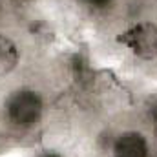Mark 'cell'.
I'll return each mask as SVG.
<instances>
[{
    "label": "cell",
    "mask_w": 157,
    "mask_h": 157,
    "mask_svg": "<svg viewBox=\"0 0 157 157\" xmlns=\"http://www.w3.org/2000/svg\"><path fill=\"white\" fill-rule=\"evenodd\" d=\"M40 157H59L57 154H46V155H40Z\"/></svg>",
    "instance_id": "cell-7"
},
{
    "label": "cell",
    "mask_w": 157,
    "mask_h": 157,
    "mask_svg": "<svg viewBox=\"0 0 157 157\" xmlns=\"http://www.w3.org/2000/svg\"><path fill=\"white\" fill-rule=\"evenodd\" d=\"M7 115L18 126H33L42 115V99L31 90L15 91L7 101Z\"/></svg>",
    "instance_id": "cell-1"
},
{
    "label": "cell",
    "mask_w": 157,
    "mask_h": 157,
    "mask_svg": "<svg viewBox=\"0 0 157 157\" xmlns=\"http://www.w3.org/2000/svg\"><path fill=\"white\" fill-rule=\"evenodd\" d=\"M121 44L128 46L133 55L141 59L157 57V26L152 22H141L126 29L117 37Z\"/></svg>",
    "instance_id": "cell-2"
},
{
    "label": "cell",
    "mask_w": 157,
    "mask_h": 157,
    "mask_svg": "<svg viewBox=\"0 0 157 157\" xmlns=\"http://www.w3.org/2000/svg\"><path fill=\"white\" fill-rule=\"evenodd\" d=\"M18 62V49L17 46L7 39L0 35V75H7L15 70Z\"/></svg>",
    "instance_id": "cell-4"
},
{
    "label": "cell",
    "mask_w": 157,
    "mask_h": 157,
    "mask_svg": "<svg viewBox=\"0 0 157 157\" xmlns=\"http://www.w3.org/2000/svg\"><path fill=\"white\" fill-rule=\"evenodd\" d=\"M115 157H148L146 139L137 132H126L115 141Z\"/></svg>",
    "instance_id": "cell-3"
},
{
    "label": "cell",
    "mask_w": 157,
    "mask_h": 157,
    "mask_svg": "<svg viewBox=\"0 0 157 157\" xmlns=\"http://www.w3.org/2000/svg\"><path fill=\"white\" fill-rule=\"evenodd\" d=\"M86 6L90 7H97V9H102V7H108L112 4V0H82Z\"/></svg>",
    "instance_id": "cell-5"
},
{
    "label": "cell",
    "mask_w": 157,
    "mask_h": 157,
    "mask_svg": "<svg viewBox=\"0 0 157 157\" xmlns=\"http://www.w3.org/2000/svg\"><path fill=\"white\" fill-rule=\"evenodd\" d=\"M152 117H154V121L157 122V104L154 106V108H152Z\"/></svg>",
    "instance_id": "cell-6"
}]
</instances>
